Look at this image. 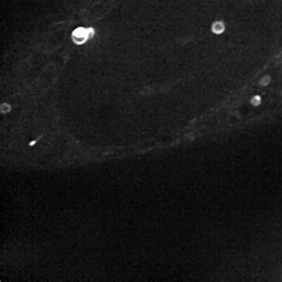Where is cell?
<instances>
[{"label": "cell", "instance_id": "cell-2", "mask_svg": "<svg viewBox=\"0 0 282 282\" xmlns=\"http://www.w3.org/2000/svg\"><path fill=\"white\" fill-rule=\"evenodd\" d=\"M212 30H213V33H215V34H217V35L224 33V30H225L224 22H222V21H216V22H214L213 25H212Z\"/></svg>", "mask_w": 282, "mask_h": 282}, {"label": "cell", "instance_id": "cell-4", "mask_svg": "<svg viewBox=\"0 0 282 282\" xmlns=\"http://www.w3.org/2000/svg\"><path fill=\"white\" fill-rule=\"evenodd\" d=\"M252 102H253V104H258V103H259V97H255V98H253V100H252Z\"/></svg>", "mask_w": 282, "mask_h": 282}, {"label": "cell", "instance_id": "cell-3", "mask_svg": "<svg viewBox=\"0 0 282 282\" xmlns=\"http://www.w3.org/2000/svg\"><path fill=\"white\" fill-rule=\"evenodd\" d=\"M11 107L9 104H7V103H3V104H1V113H8L10 112Z\"/></svg>", "mask_w": 282, "mask_h": 282}, {"label": "cell", "instance_id": "cell-1", "mask_svg": "<svg viewBox=\"0 0 282 282\" xmlns=\"http://www.w3.org/2000/svg\"><path fill=\"white\" fill-rule=\"evenodd\" d=\"M95 29L91 27H77L72 33V40L76 44H83L88 39L92 38Z\"/></svg>", "mask_w": 282, "mask_h": 282}, {"label": "cell", "instance_id": "cell-5", "mask_svg": "<svg viewBox=\"0 0 282 282\" xmlns=\"http://www.w3.org/2000/svg\"><path fill=\"white\" fill-rule=\"evenodd\" d=\"M35 143H36V140H35V141H32V142H30L29 144H30V145H34Z\"/></svg>", "mask_w": 282, "mask_h": 282}]
</instances>
